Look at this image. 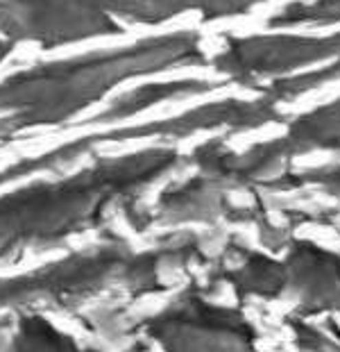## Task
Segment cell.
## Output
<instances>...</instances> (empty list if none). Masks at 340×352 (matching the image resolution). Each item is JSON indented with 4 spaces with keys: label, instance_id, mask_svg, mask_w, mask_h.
<instances>
[{
    "label": "cell",
    "instance_id": "7a4b0ae2",
    "mask_svg": "<svg viewBox=\"0 0 340 352\" xmlns=\"http://www.w3.org/2000/svg\"><path fill=\"white\" fill-rule=\"evenodd\" d=\"M111 250L113 248H104L95 254H73L36 273L0 280V307H25L39 302L64 307L66 302H78L80 298L95 291L102 280L107 282V277L113 273L118 254Z\"/></svg>",
    "mask_w": 340,
    "mask_h": 352
},
{
    "label": "cell",
    "instance_id": "3957f363",
    "mask_svg": "<svg viewBox=\"0 0 340 352\" xmlns=\"http://www.w3.org/2000/svg\"><path fill=\"white\" fill-rule=\"evenodd\" d=\"M7 352H93L80 348L75 339L59 332L39 314H25L12 325V336L5 341Z\"/></svg>",
    "mask_w": 340,
    "mask_h": 352
},
{
    "label": "cell",
    "instance_id": "6da1fadb",
    "mask_svg": "<svg viewBox=\"0 0 340 352\" xmlns=\"http://www.w3.org/2000/svg\"><path fill=\"white\" fill-rule=\"evenodd\" d=\"M93 179L41 182L0 198V261L45 250L95 226L109 205Z\"/></svg>",
    "mask_w": 340,
    "mask_h": 352
}]
</instances>
